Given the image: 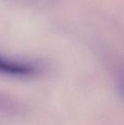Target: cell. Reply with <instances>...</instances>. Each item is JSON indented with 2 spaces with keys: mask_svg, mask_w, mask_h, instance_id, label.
Wrapping results in <instances>:
<instances>
[{
  "mask_svg": "<svg viewBox=\"0 0 124 125\" xmlns=\"http://www.w3.org/2000/svg\"><path fill=\"white\" fill-rule=\"evenodd\" d=\"M40 67L27 61L11 59L0 54V74L14 77H31L37 76Z\"/></svg>",
  "mask_w": 124,
  "mask_h": 125,
  "instance_id": "cell-1",
  "label": "cell"
},
{
  "mask_svg": "<svg viewBox=\"0 0 124 125\" xmlns=\"http://www.w3.org/2000/svg\"><path fill=\"white\" fill-rule=\"evenodd\" d=\"M23 112V105L17 100L0 93V113L15 116Z\"/></svg>",
  "mask_w": 124,
  "mask_h": 125,
  "instance_id": "cell-2",
  "label": "cell"
}]
</instances>
